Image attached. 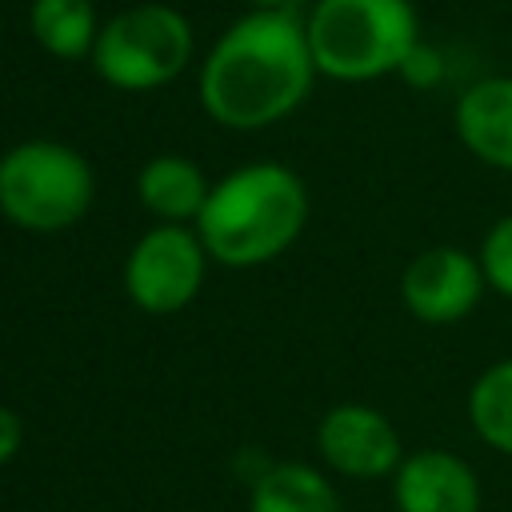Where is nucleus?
Listing matches in <instances>:
<instances>
[{
    "label": "nucleus",
    "instance_id": "obj_1",
    "mask_svg": "<svg viewBox=\"0 0 512 512\" xmlns=\"http://www.w3.org/2000/svg\"><path fill=\"white\" fill-rule=\"evenodd\" d=\"M316 76L304 20L288 8H252L208 48L200 104L216 124L252 132L292 116Z\"/></svg>",
    "mask_w": 512,
    "mask_h": 512
},
{
    "label": "nucleus",
    "instance_id": "obj_2",
    "mask_svg": "<svg viewBox=\"0 0 512 512\" xmlns=\"http://www.w3.org/2000/svg\"><path fill=\"white\" fill-rule=\"evenodd\" d=\"M308 220L304 180L272 160L244 164L212 184L196 236L204 252L228 268H256L276 260Z\"/></svg>",
    "mask_w": 512,
    "mask_h": 512
},
{
    "label": "nucleus",
    "instance_id": "obj_3",
    "mask_svg": "<svg viewBox=\"0 0 512 512\" xmlns=\"http://www.w3.org/2000/svg\"><path fill=\"white\" fill-rule=\"evenodd\" d=\"M316 72L340 84L404 72L420 48L412 0H316L304 16Z\"/></svg>",
    "mask_w": 512,
    "mask_h": 512
},
{
    "label": "nucleus",
    "instance_id": "obj_4",
    "mask_svg": "<svg viewBox=\"0 0 512 512\" xmlns=\"http://www.w3.org/2000/svg\"><path fill=\"white\" fill-rule=\"evenodd\" d=\"M88 160L56 140H24L0 156V212L28 232L72 228L92 204Z\"/></svg>",
    "mask_w": 512,
    "mask_h": 512
},
{
    "label": "nucleus",
    "instance_id": "obj_5",
    "mask_svg": "<svg viewBox=\"0 0 512 512\" xmlns=\"http://www.w3.org/2000/svg\"><path fill=\"white\" fill-rule=\"evenodd\" d=\"M92 68L120 92H152L172 84L192 60V24L172 4H132L100 24Z\"/></svg>",
    "mask_w": 512,
    "mask_h": 512
},
{
    "label": "nucleus",
    "instance_id": "obj_6",
    "mask_svg": "<svg viewBox=\"0 0 512 512\" xmlns=\"http://www.w3.org/2000/svg\"><path fill=\"white\" fill-rule=\"evenodd\" d=\"M204 244L180 224H156L128 256L124 288L144 312H180L204 280Z\"/></svg>",
    "mask_w": 512,
    "mask_h": 512
},
{
    "label": "nucleus",
    "instance_id": "obj_7",
    "mask_svg": "<svg viewBox=\"0 0 512 512\" xmlns=\"http://www.w3.org/2000/svg\"><path fill=\"white\" fill-rule=\"evenodd\" d=\"M484 292H488V280H484L480 256H472L456 244L424 248L400 272L404 308L420 324H432V328L460 324L464 316H472Z\"/></svg>",
    "mask_w": 512,
    "mask_h": 512
},
{
    "label": "nucleus",
    "instance_id": "obj_8",
    "mask_svg": "<svg viewBox=\"0 0 512 512\" xmlns=\"http://www.w3.org/2000/svg\"><path fill=\"white\" fill-rule=\"evenodd\" d=\"M320 460L348 480H380L392 476L404 460L400 432L372 404H336L324 412L316 428Z\"/></svg>",
    "mask_w": 512,
    "mask_h": 512
},
{
    "label": "nucleus",
    "instance_id": "obj_9",
    "mask_svg": "<svg viewBox=\"0 0 512 512\" xmlns=\"http://www.w3.org/2000/svg\"><path fill=\"white\" fill-rule=\"evenodd\" d=\"M396 512H480L484 492L476 468L448 448H420L392 472Z\"/></svg>",
    "mask_w": 512,
    "mask_h": 512
},
{
    "label": "nucleus",
    "instance_id": "obj_10",
    "mask_svg": "<svg viewBox=\"0 0 512 512\" xmlns=\"http://www.w3.org/2000/svg\"><path fill=\"white\" fill-rule=\"evenodd\" d=\"M456 140L484 168L512 172V76H484L456 96Z\"/></svg>",
    "mask_w": 512,
    "mask_h": 512
},
{
    "label": "nucleus",
    "instance_id": "obj_11",
    "mask_svg": "<svg viewBox=\"0 0 512 512\" xmlns=\"http://www.w3.org/2000/svg\"><path fill=\"white\" fill-rule=\"evenodd\" d=\"M136 192H140V204L168 220V224H180V220H196L204 212V200H208V180L204 172L184 160V156H152L144 168H140V180H136Z\"/></svg>",
    "mask_w": 512,
    "mask_h": 512
},
{
    "label": "nucleus",
    "instance_id": "obj_12",
    "mask_svg": "<svg viewBox=\"0 0 512 512\" xmlns=\"http://www.w3.org/2000/svg\"><path fill=\"white\" fill-rule=\"evenodd\" d=\"M28 28H32V40L56 60L92 56L96 36H100L92 0H32Z\"/></svg>",
    "mask_w": 512,
    "mask_h": 512
},
{
    "label": "nucleus",
    "instance_id": "obj_13",
    "mask_svg": "<svg viewBox=\"0 0 512 512\" xmlns=\"http://www.w3.org/2000/svg\"><path fill=\"white\" fill-rule=\"evenodd\" d=\"M252 512H344L332 480L308 464H272L252 484Z\"/></svg>",
    "mask_w": 512,
    "mask_h": 512
},
{
    "label": "nucleus",
    "instance_id": "obj_14",
    "mask_svg": "<svg viewBox=\"0 0 512 512\" xmlns=\"http://www.w3.org/2000/svg\"><path fill=\"white\" fill-rule=\"evenodd\" d=\"M468 424L488 448H496L500 456H512V356L492 360L472 380Z\"/></svg>",
    "mask_w": 512,
    "mask_h": 512
},
{
    "label": "nucleus",
    "instance_id": "obj_15",
    "mask_svg": "<svg viewBox=\"0 0 512 512\" xmlns=\"http://www.w3.org/2000/svg\"><path fill=\"white\" fill-rule=\"evenodd\" d=\"M476 256H480V268H484L488 288H492L496 296L512 300V212L500 216V220L484 232Z\"/></svg>",
    "mask_w": 512,
    "mask_h": 512
},
{
    "label": "nucleus",
    "instance_id": "obj_16",
    "mask_svg": "<svg viewBox=\"0 0 512 512\" xmlns=\"http://www.w3.org/2000/svg\"><path fill=\"white\" fill-rule=\"evenodd\" d=\"M20 440H24V424H20V416H16L12 408L0 404V464H8V460L16 456Z\"/></svg>",
    "mask_w": 512,
    "mask_h": 512
},
{
    "label": "nucleus",
    "instance_id": "obj_17",
    "mask_svg": "<svg viewBox=\"0 0 512 512\" xmlns=\"http://www.w3.org/2000/svg\"><path fill=\"white\" fill-rule=\"evenodd\" d=\"M252 8H288V0H248Z\"/></svg>",
    "mask_w": 512,
    "mask_h": 512
}]
</instances>
